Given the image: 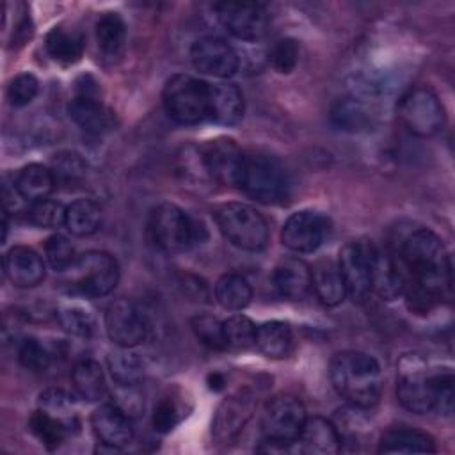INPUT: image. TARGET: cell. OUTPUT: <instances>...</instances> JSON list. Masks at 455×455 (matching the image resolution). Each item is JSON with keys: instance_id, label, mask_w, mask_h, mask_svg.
Wrapping results in <instances>:
<instances>
[{"instance_id": "cell-37", "label": "cell", "mask_w": 455, "mask_h": 455, "mask_svg": "<svg viewBox=\"0 0 455 455\" xmlns=\"http://www.w3.org/2000/svg\"><path fill=\"white\" fill-rule=\"evenodd\" d=\"M108 370L119 384H137L144 373L142 359L130 348L119 347V350L108 355Z\"/></svg>"}, {"instance_id": "cell-21", "label": "cell", "mask_w": 455, "mask_h": 455, "mask_svg": "<svg viewBox=\"0 0 455 455\" xmlns=\"http://www.w3.org/2000/svg\"><path fill=\"white\" fill-rule=\"evenodd\" d=\"M272 284L281 297L300 300L311 290V268L299 258H284L272 272Z\"/></svg>"}, {"instance_id": "cell-42", "label": "cell", "mask_w": 455, "mask_h": 455, "mask_svg": "<svg viewBox=\"0 0 455 455\" xmlns=\"http://www.w3.org/2000/svg\"><path fill=\"white\" fill-rule=\"evenodd\" d=\"M268 62L277 73H290L299 62V43L291 37L277 39L268 52Z\"/></svg>"}, {"instance_id": "cell-19", "label": "cell", "mask_w": 455, "mask_h": 455, "mask_svg": "<svg viewBox=\"0 0 455 455\" xmlns=\"http://www.w3.org/2000/svg\"><path fill=\"white\" fill-rule=\"evenodd\" d=\"M69 117L87 133L103 135L116 128V114L91 94H80L68 105Z\"/></svg>"}, {"instance_id": "cell-7", "label": "cell", "mask_w": 455, "mask_h": 455, "mask_svg": "<svg viewBox=\"0 0 455 455\" xmlns=\"http://www.w3.org/2000/svg\"><path fill=\"white\" fill-rule=\"evenodd\" d=\"M306 407L304 403L291 395L272 396L261 414V430L265 441L290 446L297 443L300 430L306 423Z\"/></svg>"}, {"instance_id": "cell-23", "label": "cell", "mask_w": 455, "mask_h": 455, "mask_svg": "<svg viewBox=\"0 0 455 455\" xmlns=\"http://www.w3.org/2000/svg\"><path fill=\"white\" fill-rule=\"evenodd\" d=\"M332 124L348 133H361L373 126L375 112L364 98L359 96H341L331 107Z\"/></svg>"}, {"instance_id": "cell-29", "label": "cell", "mask_w": 455, "mask_h": 455, "mask_svg": "<svg viewBox=\"0 0 455 455\" xmlns=\"http://www.w3.org/2000/svg\"><path fill=\"white\" fill-rule=\"evenodd\" d=\"M267 357L281 359L286 357L293 345L291 329L286 322L270 320L256 329V343H254Z\"/></svg>"}, {"instance_id": "cell-3", "label": "cell", "mask_w": 455, "mask_h": 455, "mask_svg": "<svg viewBox=\"0 0 455 455\" xmlns=\"http://www.w3.org/2000/svg\"><path fill=\"white\" fill-rule=\"evenodd\" d=\"M240 188L265 204H277L290 196V178L284 165L267 153H245Z\"/></svg>"}, {"instance_id": "cell-27", "label": "cell", "mask_w": 455, "mask_h": 455, "mask_svg": "<svg viewBox=\"0 0 455 455\" xmlns=\"http://www.w3.org/2000/svg\"><path fill=\"white\" fill-rule=\"evenodd\" d=\"M55 178L52 169L41 165V164H28L25 165L14 181L16 190L25 201L36 203L39 199H46L52 190L55 188Z\"/></svg>"}, {"instance_id": "cell-48", "label": "cell", "mask_w": 455, "mask_h": 455, "mask_svg": "<svg viewBox=\"0 0 455 455\" xmlns=\"http://www.w3.org/2000/svg\"><path fill=\"white\" fill-rule=\"evenodd\" d=\"M39 409H43V411H46V412H50V414H53V416L71 423V418H73V400L62 389L50 387V389L43 391L41 396H39Z\"/></svg>"}, {"instance_id": "cell-49", "label": "cell", "mask_w": 455, "mask_h": 455, "mask_svg": "<svg viewBox=\"0 0 455 455\" xmlns=\"http://www.w3.org/2000/svg\"><path fill=\"white\" fill-rule=\"evenodd\" d=\"M178 421H180V412H178L176 403L171 398H164L155 407V412H153V427H155V430L160 432V434H167V432H171L176 427Z\"/></svg>"}, {"instance_id": "cell-50", "label": "cell", "mask_w": 455, "mask_h": 455, "mask_svg": "<svg viewBox=\"0 0 455 455\" xmlns=\"http://www.w3.org/2000/svg\"><path fill=\"white\" fill-rule=\"evenodd\" d=\"M208 382H210V387H212V389H220L222 384H224V379H222L220 373H213V375H210Z\"/></svg>"}, {"instance_id": "cell-18", "label": "cell", "mask_w": 455, "mask_h": 455, "mask_svg": "<svg viewBox=\"0 0 455 455\" xmlns=\"http://www.w3.org/2000/svg\"><path fill=\"white\" fill-rule=\"evenodd\" d=\"M132 418L126 416L119 407L114 403H105L98 407L91 416V425L96 437L112 448H121L128 444L133 437Z\"/></svg>"}, {"instance_id": "cell-15", "label": "cell", "mask_w": 455, "mask_h": 455, "mask_svg": "<svg viewBox=\"0 0 455 455\" xmlns=\"http://www.w3.org/2000/svg\"><path fill=\"white\" fill-rule=\"evenodd\" d=\"M105 329L108 338L123 348H132L139 345L148 332L142 313L126 299H117L110 302L105 313Z\"/></svg>"}, {"instance_id": "cell-33", "label": "cell", "mask_w": 455, "mask_h": 455, "mask_svg": "<svg viewBox=\"0 0 455 455\" xmlns=\"http://www.w3.org/2000/svg\"><path fill=\"white\" fill-rule=\"evenodd\" d=\"M217 302L229 311H240L249 306L252 290L249 281L240 274H224L215 284Z\"/></svg>"}, {"instance_id": "cell-25", "label": "cell", "mask_w": 455, "mask_h": 455, "mask_svg": "<svg viewBox=\"0 0 455 455\" xmlns=\"http://www.w3.org/2000/svg\"><path fill=\"white\" fill-rule=\"evenodd\" d=\"M243 116V98L235 84L210 85V119L220 124H235Z\"/></svg>"}, {"instance_id": "cell-16", "label": "cell", "mask_w": 455, "mask_h": 455, "mask_svg": "<svg viewBox=\"0 0 455 455\" xmlns=\"http://www.w3.org/2000/svg\"><path fill=\"white\" fill-rule=\"evenodd\" d=\"M190 60L199 73L228 78L238 69V55L229 43L220 37H201L190 48Z\"/></svg>"}, {"instance_id": "cell-11", "label": "cell", "mask_w": 455, "mask_h": 455, "mask_svg": "<svg viewBox=\"0 0 455 455\" xmlns=\"http://www.w3.org/2000/svg\"><path fill=\"white\" fill-rule=\"evenodd\" d=\"M71 270H75V288L87 297L108 295L119 281L116 258L103 251H89L78 256Z\"/></svg>"}, {"instance_id": "cell-30", "label": "cell", "mask_w": 455, "mask_h": 455, "mask_svg": "<svg viewBox=\"0 0 455 455\" xmlns=\"http://www.w3.org/2000/svg\"><path fill=\"white\" fill-rule=\"evenodd\" d=\"M46 52L55 62L71 66L78 62L84 53V39L75 30L55 27L46 36Z\"/></svg>"}, {"instance_id": "cell-14", "label": "cell", "mask_w": 455, "mask_h": 455, "mask_svg": "<svg viewBox=\"0 0 455 455\" xmlns=\"http://www.w3.org/2000/svg\"><path fill=\"white\" fill-rule=\"evenodd\" d=\"M329 233V219L315 210H300L288 217L281 240L293 252L316 251Z\"/></svg>"}, {"instance_id": "cell-36", "label": "cell", "mask_w": 455, "mask_h": 455, "mask_svg": "<svg viewBox=\"0 0 455 455\" xmlns=\"http://www.w3.org/2000/svg\"><path fill=\"white\" fill-rule=\"evenodd\" d=\"M96 41L101 52L108 57H116L126 41V25L116 12L103 14L96 23Z\"/></svg>"}, {"instance_id": "cell-47", "label": "cell", "mask_w": 455, "mask_h": 455, "mask_svg": "<svg viewBox=\"0 0 455 455\" xmlns=\"http://www.w3.org/2000/svg\"><path fill=\"white\" fill-rule=\"evenodd\" d=\"M112 396H114L112 403L116 407H119L130 418H137L144 411V398H142L140 391L137 389V384L116 382Z\"/></svg>"}, {"instance_id": "cell-38", "label": "cell", "mask_w": 455, "mask_h": 455, "mask_svg": "<svg viewBox=\"0 0 455 455\" xmlns=\"http://www.w3.org/2000/svg\"><path fill=\"white\" fill-rule=\"evenodd\" d=\"M52 172L57 185L62 187H75L78 185L87 174L85 160L75 151H62L55 155L52 164Z\"/></svg>"}, {"instance_id": "cell-28", "label": "cell", "mask_w": 455, "mask_h": 455, "mask_svg": "<svg viewBox=\"0 0 455 455\" xmlns=\"http://www.w3.org/2000/svg\"><path fill=\"white\" fill-rule=\"evenodd\" d=\"M311 288L325 306H338L347 295L341 274L331 261H322L311 270Z\"/></svg>"}, {"instance_id": "cell-32", "label": "cell", "mask_w": 455, "mask_h": 455, "mask_svg": "<svg viewBox=\"0 0 455 455\" xmlns=\"http://www.w3.org/2000/svg\"><path fill=\"white\" fill-rule=\"evenodd\" d=\"M101 220V212L98 204L91 199H76L66 206L64 226L75 236L92 235Z\"/></svg>"}, {"instance_id": "cell-35", "label": "cell", "mask_w": 455, "mask_h": 455, "mask_svg": "<svg viewBox=\"0 0 455 455\" xmlns=\"http://www.w3.org/2000/svg\"><path fill=\"white\" fill-rule=\"evenodd\" d=\"M30 430L32 434L48 448V450H53L57 448L64 439L66 435L69 434L71 430V423L66 421V419H60L43 409H37L32 416H30Z\"/></svg>"}, {"instance_id": "cell-5", "label": "cell", "mask_w": 455, "mask_h": 455, "mask_svg": "<svg viewBox=\"0 0 455 455\" xmlns=\"http://www.w3.org/2000/svg\"><path fill=\"white\" fill-rule=\"evenodd\" d=\"M164 107L171 119L196 124L210 117V84L190 75H174L164 87Z\"/></svg>"}, {"instance_id": "cell-39", "label": "cell", "mask_w": 455, "mask_h": 455, "mask_svg": "<svg viewBox=\"0 0 455 455\" xmlns=\"http://www.w3.org/2000/svg\"><path fill=\"white\" fill-rule=\"evenodd\" d=\"M226 347L233 350H245L256 343V325L245 315H235L222 322Z\"/></svg>"}, {"instance_id": "cell-9", "label": "cell", "mask_w": 455, "mask_h": 455, "mask_svg": "<svg viewBox=\"0 0 455 455\" xmlns=\"http://www.w3.org/2000/svg\"><path fill=\"white\" fill-rule=\"evenodd\" d=\"M375 245L368 240H354L341 247L338 270L341 274L347 295L354 302H364L371 291V268Z\"/></svg>"}, {"instance_id": "cell-20", "label": "cell", "mask_w": 455, "mask_h": 455, "mask_svg": "<svg viewBox=\"0 0 455 455\" xmlns=\"http://www.w3.org/2000/svg\"><path fill=\"white\" fill-rule=\"evenodd\" d=\"M7 279L18 288H34L44 279V263L30 247H12L4 258Z\"/></svg>"}, {"instance_id": "cell-10", "label": "cell", "mask_w": 455, "mask_h": 455, "mask_svg": "<svg viewBox=\"0 0 455 455\" xmlns=\"http://www.w3.org/2000/svg\"><path fill=\"white\" fill-rule=\"evenodd\" d=\"M398 116L405 128L418 137H430L444 124V108L427 87L407 91L398 103Z\"/></svg>"}, {"instance_id": "cell-4", "label": "cell", "mask_w": 455, "mask_h": 455, "mask_svg": "<svg viewBox=\"0 0 455 455\" xmlns=\"http://www.w3.org/2000/svg\"><path fill=\"white\" fill-rule=\"evenodd\" d=\"M149 233L155 245L169 254L190 249L206 235L203 224L171 203H162L151 212Z\"/></svg>"}, {"instance_id": "cell-45", "label": "cell", "mask_w": 455, "mask_h": 455, "mask_svg": "<svg viewBox=\"0 0 455 455\" xmlns=\"http://www.w3.org/2000/svg\"><path fill=\"white\" fill-rule=\"evenodd\" d=\"M20 363L30 371H44L52 363V352L37 339H25L18 350Z\"/></svg>"}, {"instance_id": "cell-44", "label": "cell", "mask_w": 455, "mask_h": 455, "mask_svg": "<svg viewBox=\"0 0 455 455\" xmlns=\"http://www.w3.org/2000/svg\"><path fill=\"white\" fill-rule=\"evenodd\" d=\"M434 411L450 416L453 412V373L451 370L432 371Z\"/></svg>"}, {"instance_id": "cell-41", "label": "cell", "mask_w": 455, "mask_h": 455, "mask_svg": "<svg viewBox=\"0 0 455 455\" xmlns=\"http://www.w3.org/2000/svg\"><path fill=\"white\" fill-rule=\"evenodd\" d=\"M44 254L53 270H68L76 261L75 247L64 235H52L44 243Z\"/></svg>"}, {"instance_id": "cell-43", "label": "cell", "mask_w": 455, "mask_h": 455, "mask_svg": "<svg viewBox=\"0 0 455 455\" xmlns=\"http://www.w3.org/2000/svg\"><path fill=\"white\" fill-rule=\"evenodd\" d=\"M64 215L66 208L60 203L48 197L32 203L28 210L30 222L39 228H59L60 224H64Z\"/></svg>"}, {"instance_id": "cell-1", "label": "cell", "mask_w": 455, "mask_h": 455, "mask_svg": "<svg viewBox=\"0 0 455 455\" xmlns=\"http://www.w3.org/2000/svg\"><path fill=\"white\" fill-rule=\"evenodd\" d=\"M405 290L412 309H428L451 295V261L441 238L430 229L411 233L400 251Z\"/></svg>"}, {"instance_id": "cell-31", "label": "cell", "mask_w": 455, "mask_h": 455, "mask_svg": "<svg viewBox=\"0 0 455 455\" xmlns=\"http://www.w3.org/2000/svg\"><path fill=\"white\" fill-rule=\"evenodd\" d=\"M76 395L87 402H96L105 395V375L101 366L92 359H84L75 364L71 373Z\"/></svg>"}, {"instance_id": "cell-8", "label": "cell", "mask_w": 455, "mask_h": 455, "mask_svg": "<svg viewBox=\"0 0 455 455\" xmlns=\"http://www.w3.org/2000/svg\"><path fill=\"white\" fill-rule=\"evenodd\" d=\"M396 395L400 403L416 414L434 411L432 371L418 354H407L398 363Z\"/></svg>"}, {"instance_id": "cell-26", "label": "cell", "mask_w": 455, "mask_h": 455, "mask_svg": "<svg viewBox=\"0 0 455 455\" xmlns=\"http://www.w3.org/2000/svg\"><path fill=\"white\" fill-rule=\"evenodd\" d=\"M379 453H432L435 451L434 439L414 428H391L387 430L377 448Z\"/></svg>"}, {"instance_id": "cell-12", "label": "cell", "mask_w": 455, "mask_h": 455, "mask_svg": "<svg viewBox=\"0 0 455 455\" xmlns=\"http://www.w3.org/2000/svg\"><path fill=\"white\" fill-rule=\"evenodd\" d=\"M199 151L210 180L226 187H240L245 153L233 139H212Z\"/></svg>"}, {"instance_id": "cell-22", "label": "cell", "mask_w": 455, "mask_h": 455, "mask_svg": "<svg viewBox=\"0 0 455 455\" xmlns=\"http://www.w3.org/2000/svg\"><path fill=\"white\" fill-rule=\"evenodd\" d=\"M299 450L309 455H332L341 450V437L336 425L322 416L306 418L297 439Z\"/></svg>"}, {"instance_id": "cell-2", "label": "cell", "mask_w": 455, "mask_h": 455, "mask_svg": "<svg viewBox=\"0 0 455 455\" xmlns=\"http://www.w3.org/2000/svg\"><path fill=\"white\" fill-rule=\"evenodd\" d=\"M329 377L336 393L354 407L370 409L380 398V366L364 352L345 350L336 354L329 366Z\"/></svg>"}, {"instance_id": "cell-6", "label": "cell", "mask_w": 455, "mask_h": 455, "mask_svg": "<svg viewBox=\"0 0 455 455\" xmlns=\"http://www.w3.org/2000/svg\"><path fill=\"white\" fill-rule=\"evenodd\" d=\"M215 222L222 236L243 251H261L268 242L263 215L243 203H226L215 210Z\"/></svg>"}, {"instance_id": "cell-46", "label": "cell", "mask_w": 455, "mask_h": 455, "mask_svg": "<svg viewBox=\"0 0 455 455\" xmlns=\"http://www.w3.org/2000/svg\"><path fill=\"white\" fill-rule=\"evenodd\" d=\"M39 91V82L30 73H20L16 75L7 87V98L11 105L14 107H25L28 105Z\"/></svg>"}, {"instance_id": "cell-24", "label": "cell", "mask_w": 455, "mask_h": 455, "mask_svg": "<svg viewBox=\"0 0 455 455\" xmlns=\"http://www.w3.org/2000/svg\"><path fill=\"white\" fill-rule=\"evenodd\" d=\"M371 290L384 300L398 299L405 290V272L395 256L375 252L371 268Z\"/></svg>"}, {"instance_id": "cell-17", "label": "cell", "mask_w": 455, "mask_h": 455, "mask_svg": "<svg viewBox=\"0 0 455 455\" xmlns=\"http://www.w3.org/2000/svg\"><path fill=\"white\" fill-rule=\"evenodd\" d=\"M256 398L251 391H238L226 398L213 418L212 435L217 443H231L243 430L245 423L252 416Z\"/></svg>"}, {"instance_id": "cell-40", "label": "cell", "mask_w": 455, "mask_h": 455, "mask_svg": "<svg viewBox=\"0 0 455 455\" xmlns=\"http://www.w3.org/2000/svg\"><path fill=\"white\" fill-rule=\"evenodd\" d=\"M190 327H192L196 338L203 345H206L208 348H213V350L228 348L226 339H224L222 322H219L215 316H212V315H196L190 320Z\"/></svg>"}, {"instance_id": "cell-34", "label": "cell", "mask_w": 455, "mask_h": 455, "mask_svg": "<svg viewBox=\"0 0 455 455\" xmlns=\"http://www.w3.org/2000/svg\"><path fill=\"white\" fill-rule=\"evenodd\" d=\"M55 315L60 327L71 336L89 338L94 332V315L82 302L64 300L57 306Z\"/></svg>"}, {"instance_id": "cell-13", "label": "cell", "mask_w": 455, "mask_h": 455, "mask_svg": "<svg viewBox=\"0 0 455 455\" xmlns=\"http://www.w3.org/2000/svg\"><path fill=\"white\" fill-rule=\"evenodd\" d=\"M213 9L220 25L236 39L258 41L267 34L268 14L261 4L220 2Z\"/></svg>"}]
</instances>
